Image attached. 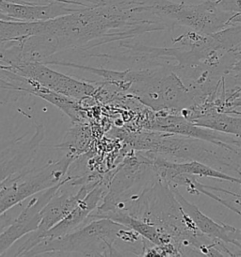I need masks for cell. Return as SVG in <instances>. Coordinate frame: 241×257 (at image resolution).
Segmentation results:
<instances>
[{
	"label": "cell",
	"mask_w": 241,
	"mask_h": 257,
	"mask_svg": "<svg viewBox=\"0 0 241 257\" xmlns=\"http://www.w3.org/2000/svg\"><path fill=\"white\" fill-rule=\"evenodd\" d=\"M126 141L136 151L151 152L177 162L195 160L241 173L240 147L230 149L200 139L158 130L129 133Z\"/></svg>",
	"instance_id": "6da1fadb"
},
{
	"label": "cell",
	"mask_w": 241,
	"mask_h": 257,
	"mask_svg": "<svg viewBox=\"0 0 241 257\" xmlns=\"http://www.w3.org/2000/svg\"><path fill=\"white\" fill-rule=\"evenodd\" d=\"M134 230L109 219H93L70 234L55 239H44L30 250L28 256L57 254L82 256L122 255L115 245L141 241Z\"/></svg>",
	"instance_id": "7a4b0ae2"
},
{
	"label": "cell",
	"mask_w": 241,
	"mask_h": 257,
	"mask_svg": "<svg viewBox=\"0 0 241 257\" xmlns=\"http://www.w3.org/2000/svg\"><path fill=\"white\" fill-rule=\"evenodd\" d=\"M122 87L157 112H187L197 106V96L171 66L124 71Z\"/></svg>",
	"instance_id": "3957f363"
},
{
	"label": "cell",
	"mask_w": 241,
	"mask_h": 257,
	"mask_svg": "<svg viewBox=\"0 0 241 257\" xmlns=\"http://www.w3.org/2000/svg\"><path fill=\"white\" fill-rule=\"evenodd\" d=\"M154 10L178 27L207 35L224 30L234 18L233 12L224 8L220 0H158Z\"/></svg>",
	"instance_id": "277c9868"
},
{
	"label": "cell",
	"mask_w": 241,
	"mask_h": 257,
	"mask_svg": "<svg viewBox=\"0 0 241 257\" xmlns=\"http://www.w3.org/2000/svg\"><path fill=\"white\" fill-rule=\"evenodd\" d=\"M74 160L75 155L68 153L58 161L38 168L27 169L12 177L1 180L0 213L60 184L67 177L68 170Z\"/></svg>",
	"instance_id": "5b68a950"
},
{
	"label": "cell",
	"mask_w": 241,
	"mask_h": 257,
	"mask_svg": "<svg viewBox=\"0 0 241 257\" xmlns=\"http://www.w3.org/2000/svg\"><path fill=\"white\" fill-rule=\"evenodd\" d=\"M137 152L113 174L102 204L91 214L110 211L136 199L141 195L139 190L148 188L158 179V173L150 157L145 152Z\"/></svg>",
	"instance_id": "8992f818"
},
{
	"label": "cell",
	"mask_w": 241,
	"mask_h": 257,
	"mask_svg": "<svg viewBox=\"0 0 241 257\" xmlns=\"http://www.w3.org/2000/svg\"><path fill=\"white\" fill-rule=\"evenodd\" d=\"M30 79L36 81L50 91L58 92L74 100H82L92 96L96 89L91 84L79 81L46 66L45 62L29 61L14 66H2Z\"/></svg>",
	"instance_id": "52a82bcc"
},
{
	"label": "cell",
	"mask_w": 241,
	"mask_h": 257,
	"mask_svg": "<svg viewBox=\"0 0 241 257\" xmlns=\"http://www.w3.org/2000/svg\"><path fill=\"white\" fill-rule=\"evenodd\" d=\"M60 184L54 186L50 189H45L42 192L30 197L28 204H24L21 211L16 216L14 221L3 230L0 234V255L10 249L15 242L22 238L26 234L37 231L42 221V213L51 200L58 189Z\"/></svg>",
	"instance_id": "ba28073f"
},
{
	"label": "cell",
	"mask_w": 241,
	"mask_h": 257,
	"mask_svg": "<svg viewBox=\"0 0 241 257\" xmlns=\"http://www.w3.org/2000/svg\"><path fill=\"white\" fill-rule=\"evenodd\" d=\"M145 127L151 130L200 139L230 149L240 147L241 145L240 138L199 126L181 114L159 112L153 117Z\"/></svg>",
	"instance_id": "9c48e42d"
},
{
	"label": "cell",
	"mask_w": 241,
	"mask_h": 257,
	"mask_svg": "<svg viewBox=\"0 0 241 257\" xmlns=\"http://www.w3.org/2000/svg\"><path fill=\"white\" fill-rule=\"evenodd\" d=\"M1 88L3 90L7 89L13 91H25L44 99L60 108L73 121H79L82 118L76 100L50 91L36 81L6 69H1Z\"/></svg>",
	"instance_id": "30bf717a"
},
{
	"label": "cell",
	"mask_w": 241,
	"mask_h": 257,
	"mask_svg": "<svg viewBox=\"0 0 241 257\" xmlns=\"http://www.w3.org/2000/svg\"><path fill=\"white\" fill-rule=\"evenodd\" d=\"M112 178V177H111ZM111 179H101L75 209L43 235L44 239H55L70 234L88 222L90 214L97 209L105 198Z\"/></svg>",
	"instance_id": "8fae6325"
},
{
	"label": "cell",
	"mask_w": 241,
	"mask_h": 257,
	"mask_svg": "<svg viewBox=\"0 0 241 257\" xmlns=\"http://www.w3.org/2000/svg\"><path fill=\"white\" fill-rule=\"evenodd\" d=\"M68 3L48 1L45 4L34 2L16 3L0 0V14L3 20H20L29 22L47 21L75 13L79 8H72Z\"/></svg>",
	"instance_id": "7c38bea8"
},
{
	"label": "cell",
	"mask_w": 241,
	"mask_h": 257,
	"mask_svg": "<svg viewBox=\"0 0 241 257\" xmlns=\"http://www.w3.org/2000/svg\"><path fill=\"white\" fill-rule=\"evenodd\" d=\"M45 128L43 125H37L32 138L25 142H15V144L3 150L1 154V173L4 180L29 169L31 160L35 157L39 146L44 140Z\"/></svg>",
	"instance_id": "4fadbf2b"
},
{
	"label": "cell",
	"mask_w": 241,
	"mask_h": 257,
	"mask_svg": "<svg viewBox=\"0 0 241 257\" xmlns=\"http://www.w3.org/2000/svg\"><path fill=\"white\" fill-rule=\"evenodd\" d=\"M171 188L173 189V195L180 204L183 211L185 212V214L194 223L196 228L200 232L210 237L218 239L220 241L233 244L238 247L237 243L233 240V234L236 232L237 229L228 224L216 222L215 220L204 215L195 204H191L189 201H188L175 187H171Z\"/></svg>",
	"instance_id": "5bb4252c"
},
{
	"label": "cell",
	"mask_w": 241,
	"mask_h": 257,
	"mask_svg": "<svg viewBox=\"0 0 241 257\" xmlns=\"http://www.w3.org/2000/svg\"><path fill=\"white\" fill-rule=\"evenodd\" d=\"M150 157L153 164L157 167H163L170 171H173L176 174H188L200 177H209L214 179H218L222 181L233 182L241 185L240 178L234 177L230 174L222 173L214 167L207 165L200 161H186L177 162L170 159H164L158 155L151 152H145Z\"/></svg>",
	"instance_id": "9a60e30c"
},
{
	"label": "cell",
	"mask_w": 241,
	"mask_h": 257,
	"mask_svg": "<svg viewBox=\"0 0 241 257\" xmlns=\"http://www.w3.org/2000/svg\"><path fill=\"white\" fill-rule=\"evenodd\" d=\"M191 121L199 126L217 130L241 139V118H233L226 113L209 109Z\"/></svg>",
	"instance_id": "2e32d148"
},
{
	"label": "cell",
	"mask_w": 241,
	"mask_h": 257,
	"mask_svg": "<svg viewBox=\"0 0 241 257\" xmlns=\"http://www.w3.org/2000/svg\"><path fill=\"white\" fill-rule=\"evenodd\" d=\"M233 240L237 243L238 248L241 249V245L239 242H241V230H236V232L233 234Z\"/></svg>",
	"instance_id": "e0dca14e"
},
{
	"label": "cell",
	"mask_w": 241,
	"mask_h": 257,
	"mask_svg": "<svg viewBox=\"0 0 241 257\" xmlns=\"http://www.w3.org/2000/svg\"><path fill=\"white\" fill-rule=\"evenodd\" d=\"M232 70L235 73V75H236L235 76L241 77V61L239 62H237L234 66H233Z\"/></svg>",
	"instance_id": "ac0fdd59"
},
{
	"label": "cell",
	"mask_w": 241,
	"mask_h": 257,
	"mask_svg": "<svg viewBox=\"0 0 241 257\" xmlns=\"http://www.w3.org/2000/svg\"><path fill=\"white\" fill-rule=\"evenodd\" d=\"M232 106H241V97L238 100H236V101L232 103Z\"/></svg>",
	"instance_id": "d6986e66"
}]
</instances>
